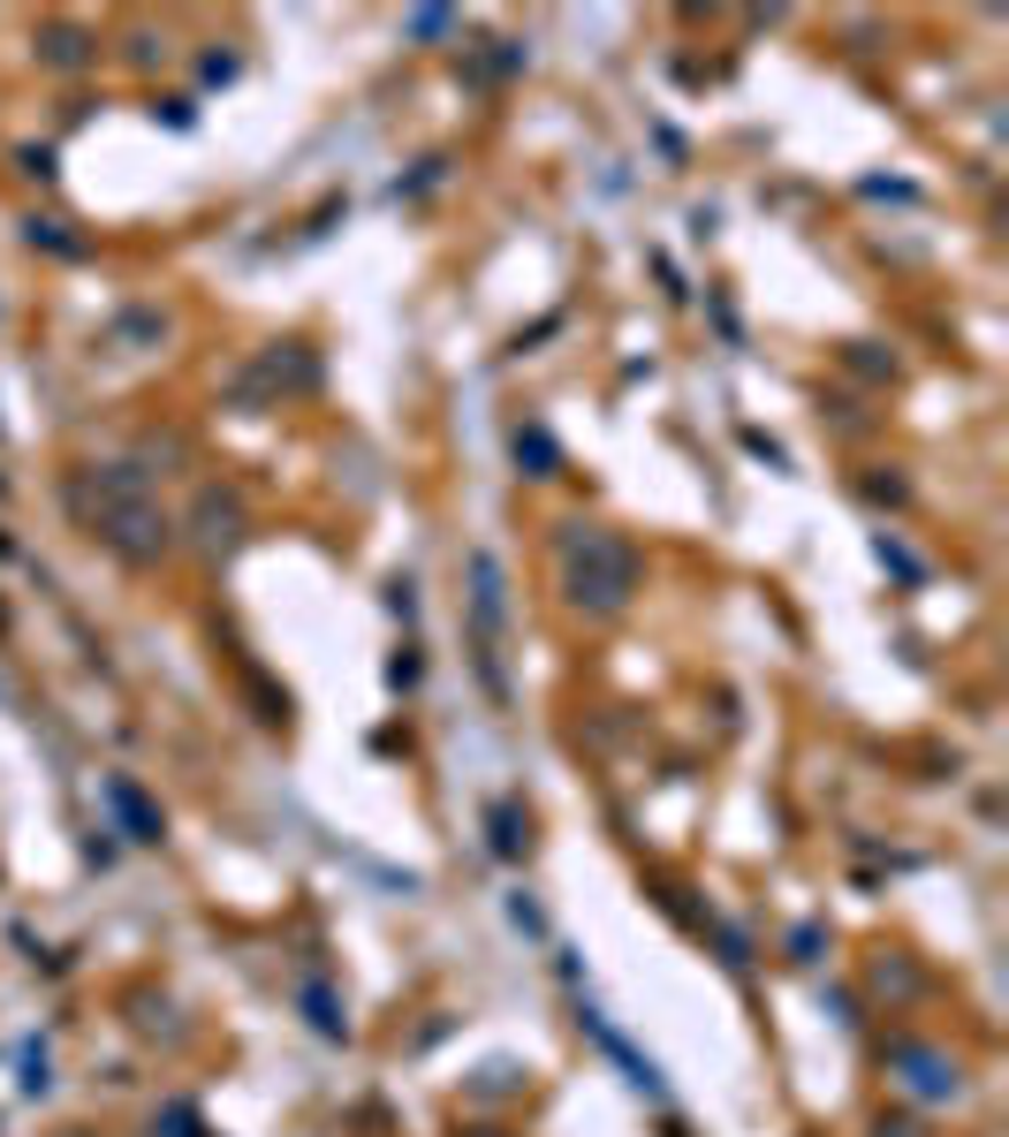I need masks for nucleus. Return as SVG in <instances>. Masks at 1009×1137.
Wrapping results in <instances>:
<instances>
[{
	"mask_svg": "<svg viewBox=\"0 0 1009 1137\" xmlns=\"http://www.w3.org/2000/svg\"><path fill=\"white\" fill-rule=\"evenodd\" d=\"M562 584H569V600L585 615H615L630 600V584H638V554L615 531H600V523H569L562 531Z\"/></svg>",
	"mask_w": 1009,
	"mask_h": 1137,
	"instance_id": "f257e3e1",
	"label": "nucleus"
},
{
	"mask_svg": "<svg viewBox=\"0 0 1009 1137\" xmlns=\"http://www.w3.org/2000/svg\"><path fill=\"white\" fill-rule=\"evenodd\" d=\"M23 235L46 243V251H61V258H76V235H61V220H23Z\"/></svg>",
	"mask_w": 1009,
	"mask_h": 1137,
	"instance_id": "0eeeda50",
	"label": "nucleus"
},
{
	"mask_svg": "<svg viewBox=\"0 0 1009 1137\" xmlns=\"http://www.w3.org/2000/svg\"><path fill=\"white\" fill-rule=\"evenodd\" d=\"M516 826H524V819L502 805V812H494V849H502V857H524V834H516Z\"/></svg>",
	"mask_w": 1009,
	"mask_h": 1137,
	"instance_id": "6e6552de",
	"label": "nucleus"
},
{
	"mask_svg": "<svg viewBox=\"0 0 1009 1137\" xmlns=\"http://www.w3.org/2000/svg\"><path fill=\"white\" fill-rule=\"evenodd\" d=\"M46 61H53V69H76V61H84V38H76V31H46Z\"/></svg>",
	"mask_w": 1009,
	"mask_h": 1137,
	"instance_id": "423d86ee",
	"label": "nucleus"
},
{
	"mask_svg": "<svg viewBox=\"0 0 1009 1137\" xmlns=\"http://www.w3.org/2000/svg\"><path fill=\"white\" fill-rule=\"evenodd\" d=\"M516 463H524L531 479H554V463H562V456H554V440L531 425V433H516Z\"/></svg>",
	"mask_w": 1009,
	"mask_h": 1137,
	"instance_id": "20e7f679",
	"label": "nucleus"
},
{
	"mask_svg": "<svg viewBox=\"0 0 1009 1137\" xmlns=\"http://www.w3.org/2000/svg\"><path fill=\"white\" fill-rule=\"evenodd\" d=\"M107 805L122 812V826H130L137 842H160V812L137 797V782H122V774H115V782H107Z\"/></svg>",
	"mask_w": 1009,
	"mask_h": 1137,
	"instance_id": "7ed1b4c3",
	"label": "nucleus"
},
{
	"mask_svg": "<svg viewBox=\"0 0 1009 1137\" xmlns=\"http://www.w3.org/2000/svg\"><path fill=\"white\" fill-rule=\"evenodd\" d=\"M23 174H38V182H46V174H53V153H46V145H31V153H23Z\"/></svg>",
	"mask_w": 1009,
	"mask_h": 1137,
	"instance_id": "1a4fd4ad",
	"label": "nucleus"
},
{
	"mask_svg": "<svg viewBox=\"0 0 1009 1137\" xmlns=\"http://www.w3.org/2000/svg\"><path fill=\"white\" fill-rule=\"evenodd\" d=\"M197 523H205V539H213V546H220V539H236V500L205 493V500H197Z\"/></svg>",
	"mask_w": 1009,
	"mask_h": 1137,
	"instance_id": "39448f33",
	"label": "nucleus"
},
{
	"mask_svg": "<svg viewBox=\"0 0 1009 1137\" xmlns=\"http://www.w3.org/2000/svg\"><path fill=\"white\" fill-rule=\"evenodd\" d=\"M76 508H84V516L99 523V539H107L115 554H130V561H153L160 539H168V523H160V508L145 500V479H137V471H99V500L76 493Z\"/></svg>",
	"mask_w": 1009,
	"mask_h": 1137,
	"instance_id": "f03ea898",
	"label": "nucleus"
}]
</instances>
